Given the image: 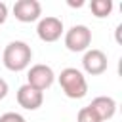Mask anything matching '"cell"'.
<instances>
[{
	"instance_id": "9c48e42d",
	"label": "cell",
	"mask_w": 122,
	"mask_h": 122,
	"mask_svg": "<svg viewBox=\"0 0 122 122\" xmlns=\"http://www.w3.org/2000/svg\"><path fill=\"white\" fill-rule=\"evenodd\" d=\"M90 107L95 111V114L101 118V122L111 120L116 114V101L112 97H109V95H97L95 99H92Z\"/></svg>"
},
{
	"instance_id": "277c9868",
	"label": "cell",
	"mask_w": 122,
	"mask_h": 122,
	"mask_svg": "<svg viewBox=\"0 0 122 122\" xmlns=\"http://www.w3.org/2000/svg\"><path fill=\"white\" fill-rule=\"evenodd\" d=\"M92 44V30L86 25H72L65 32V48L69 51H86Z\"/></svg>"
},
{
	"instance_id": "7c38bea8",
	"label": "cell",
	"mask_w": 122,
	"mask_h": 122,
	"mask_svg": "<svg viewBox=\"0 0 122 122\" xmlns=\"http://www.w3.org/2000/svg\"><path fill=\"white\" fill-rule=\"evenodd\" d=\"M0 122H27L19 112H4L0 116Z\"/></svg>"
},
{
	"instance_id": "30bf717a",
	"label": "cell",
	"mask_w": 122,
	"mask_h": 122,
	"mask_svg": "<svg viewBox=\"0 0 122 122\" xmlns=\"http://www.w3.org/2000/svg\"><path fill=\"white\" fill-rule=\"evenodd\" d=\"M112 0H92L90 2V10L92 13L97 17V19H103V17H109L111 11H112Z\"/></svg>"
},
{
	"instance_id": "3957f363",
	"label": "cell",
	"mask_w": 122,
	"mask_h": 122,
	"mask_svg": "<svg viewBox=\"0 0 122 122\" xmlns=\"http://www.w3.org/2000/svg\"><path fill=\"white\" fill-rule=\"evenodd\" d=\"M55 82V72L50 65H44V63H36L29 69L27 72V84L32 86L34 90L38 92H46L48 88H51V84Z\"/></svg>"
},
{
	"instance_id": "8fae6325",
	"label": "cell",
	"mask_w": 122,
	"mask_h": 122,
	"mask_svg": "<svg viewBox=\"0 0 122 122\" xmlns=\"http://www.w3.org/2000/svg\"><path fill=\"white\" fill-rule=\"evenodd\" d=\"M76 122H101V118L95 114V111L88 105V107H82L76 114Z\"/></svg>"
},
{
	"instance_id": "4fadbf2b",
	"label": "cell",
	"mask_w": 122,
	"mask_h": 122,
	"mask_svg": "<svg viewBox=\"0 0 122 122\" xmlns=\"http://www.w3.org/2000/svg\"><path fill=\"white\" fill-rule=\"evenodd\" d=\"M6 19H8V6L6 2H0V25L6 23Z\"/></svg>"
},
{
	"instance_id": "5b68a950",
	"label": "cell",
	"mask_w": 122,
	"mask_h": 122,
	"mask_svg": "<svg viewBox=\"0 0 122 122\" xmlns=\"http://www.w3.org/2000/svg\"><path fill=\"white\" fill-rule=\"evenodd\" d=\"M63 32H65V27H63V21L59 17L46 15V17H40L38 19L36 34H38V38L42 42H57Z\"/></svg>"
},
{
	"instance_id": "52a82bcc",
	"label": "cell",
	"mask_w": 122,
	"mask_h": 122,
	"mask_svg": "<svg viewBox=\"0 0 122 122\" xmlns=\"http://www.w3.org/2000/svg\"><path fill=\"white\" fill-rule=\"evenodd\" d=\"M13 15L21 23L38 21L42 15V4L38 0H17L13 4Z\"/></svg>"
},
{
	"instance_id": "7a4b0ae2",
	"label": "cell",
	"mask_w": 122,
	"mask_h": 122,
	"mask_svg": "<svg viewBox=\"0 0 122 122\" xmlns=\"http://www.w3.org/2000/svg\"><path fill=\"white\" fill-rule=\"evenodd\" d=\"M59 86L63 90V93L69 99H82L88 93V80L84 76L82 71L74 69V67H67L61 71V74L57 76Z\"/></svg>"
},
{
	"instance_id": "5bb4252c",
	"label": "cell",
	"mask_w": 122,
	"mask_h": 122,
	"mask_svg": "<svg viewBox=\"0 0 122 122\" xmlns=\"http://www.w3.org/2000/svg\"><path fill=\"white\" fill-rule=\"evenodd\" d=\"M6 95H8V82L0 76V101H2Z\"/></svg>"
},
{
	"instance_id": "8992f818",
	"label": "cell",
	"mask_w": 122,
	"mask_h": 122,
	"mask_svg": "<svg viewBox=\"0 0 122 122\" xmlns=\"http://www.w3.org/2000/svg\"><path fill=\"white\" fill-rule=\"evenodd\" d=\"M109 67V61H107V55L101 51V50H86L84 51V57H82V69L86 74H92V76H99L107 71Z\"/></svg>"
},
{
	"instance_id": "6da1fadb",
	"label": "cell",
	"mask_w": 122,
	"mask_h": 122,
	"mask_svg": "<svg viewBox=\"0 0 122 122\" xmlns=\"http://www.w3.org/2000/svg\"><path fill=\"white\" fill-rule=\"evenodd\" d=\"M32 61V50L27 42L23 40H13L4 48L2 53V63L8 71L11 72H21L25 69H29Z\"/></svg>"
},
{
	"instance_id": "ba28073f",
	"label": "cell",
	"mask_w": 122,
	"mask_h": 122,
	"mask_svg": "<svg viewBox=\"0 0 122 122\" xmlns=\"http://www.w3.org/2000/svg\"><path fill=\"white\" fill-rule=\"evenodd\" d=\"M17 103L19 107H23L25 111H36L42 107L44 103V93L34 90L32 86L29 84H23L19 90H17Z\"/></svg>"
}]
</instances>
